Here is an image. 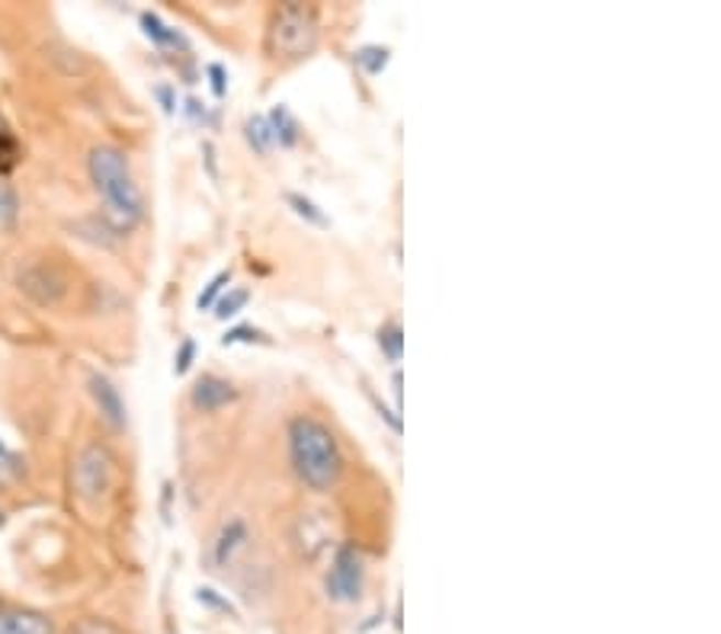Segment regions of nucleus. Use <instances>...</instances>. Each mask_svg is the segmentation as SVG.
I'll list each match as a JSON object with an SVG mask.
<instances>
[{
	"mask_svg": "<svg viewBox=\"0 0 721 634\" xmlns=\"http://www.w3.org/2000/svg\"><path fill=\"white\" fill-rule=\"evenodd\" d=\"M90 180L103 199V224L113 231L115 237L135 231L138 222L145 219V196L132 177L129 157L113 145H100L90 151Z\"/></svg>",
	"mask_w": 721,
	"mask_h": 634,
	"instance_id": "obj_1",
	"label": "nucleus"
},
{
	"mask_svg": "<svg viewBox=\"0 0 721 634\" xmlns=\"http://www.w3.org/2000/svg\"><path fill=\"white\" fill-rule=\"evenodd\" d=\"M289 455L299 481L311 490H331L343 471L337 436L314 416H296L289 423Z\"/></svg>",
	"mask_w": 721,
	"mask_h": 634,
	"instance_id": "obj_2",
	"label": "nucleus"
},
{
	"mask_svg": "<svg viewBox=\"0 0 721 634\" xmlns=\"http://www.w3.org/2000/svg\"><path fill=\"white\" fill-rule=\"evenodd\" d=\"M266 45L276 58L302 62L318 45V20L314 10L304 3H282L266 30Z\"/></svg>",
	"mask_w": 721,
	"mask_h": 634,
	"instance_id": "obj_3",
	"label": "nucleus"
},
{
	"mask_svg": "<svg viewBox=\"0 0 721 634\" xmlns=\"http://www.w3.org/2000/svg\"><path fill=\"white\" fill-rule=\"evenodd\" d=\"M71 478H75L77 497H84V500H90V503L100 500V497H107L115 478L113 452L107 446H100V443L84 446L77 452L75 475H71Z\"/></svg>",
	"mask_w": 721,
	"mask_h": 634,
	"instance_id": "obj_4",
	"label": "nucleus"
},
{
	"mask_svg": "<svg viewBox=\"0 0 721 634\" xmlns=\"http://www.w3.org/2000/svg\"><path fill=\"white\" fill-rule=\"evenodd\" d=\"M363 577H366L363 555L353 545H343L328 574V597L337 602H356L363 597Z\"/></svg>",
	"mask_w": 721,
	"mask_h": 634,
	"instance_id": "obj_5",
	"label": "nucleus"
},
{
	"mask_svg": "<svg viewBox=\"0 0 721 634\" xmlns=\"http://www.w3.org/2000/svg\"><path fill=\"white\" fill-rule=\"evenodd\" d=\"M234 398H237L234 385L225 381V378H219V375H202V378L192 385V408L202 413L222 411Z\"/></svg>",
	"mask_w": 721,
	"mask_h": 634,
	"instance_id": "obj_6",
	"label": "nucleus"
},
{
	"mask_svg": "<svg viewBox=\"0 0 721 634\" xmlns=\"http://www.w3.org/2000/svg\"><path fill=\"white\" fill-rule=\"evenodd\" d=\"M90 398H93L100 416H103L113 430H122V426H125V401H122L119 388H115L107 375H90Z\"/></svg>",
	"mask_w": 721,
	"mask_h": 634,
	"instance_id": "obj_7",
	"label": "nucleus"
},
{
	"mask_svg": "<svg viewBox=\"0 0 721 634\" xmlns=\"http://www.w3.org/2000/svg\"><path fill=\"white\" fill-rule=\"evenodd\" d=\"M0 634H55L52 619L30 609H0Z\"/></svg>",
	"mask_w": 721,
	"mask_h": 634,
	"instance_id": "obj_8",
	"label": "nucleus"
},
{
	"mask_svg": "<svg viewBox=\"0 0 721 634\" xmlns=\"http://www.w3.org/2000/svg\"><path fill=\"white\" fill-rule=\"evenodd\" d=\"M244 542H247V525L241 520H231V523L222 525L219 535H215V545H212V564L215 567L231 564V558L244 548Z\"/></svg>",
	"mask_w": 721,
	"mask_h": 634,
	"instance_id": "obj_9",
	"label": "nucleus"
},
{
	"mask_svg": "<svg viewBox=\"0 0 721 634\" xmlns=\"http://www.w3.org/2000/svg\"><path fill=\"white\" fill-rule=\"evenodd\" d=\"M266 122H269V129H273L276 145H282V148H292V145L299 142V135H302L296 115L286 110V107H273V112L266 115Z\"/></svg>",
	"mask_w": 721,
	"mask_h": 634,
	"instance_id": "obj_10",
	"label": "nucleus"
},
{
	"mask_svg": "<svg viewBox=\"0 0 721 634\" xmlns=\"http://www.w3.org/2000/svg\"><path fill=\"white\" fill-rule=\"evenodd\" d=\"M142 30H145V36L152 38L154 45H160V48H184V45H187L184 36H180L177 30H170L157 13H142Z\"/></svg>",
	"mask_w": 721,
	"mask_h": 634,
	"instance_id": "obj_11",
	"label": "nucleus"
},
{
	"mask_svg": "<svg viewBox=\"0 0 721 634\" xmlns=\"http://www.w3.org/2000/svg\"><path fill=\"white\" fill-rule=\"evenodd\" d=\"M244 138H247V145L257 151V154H269L273 145H276V138H273V129H269L266 115H251V119L244 122Z\"/></svg>",
	"mask_w": 721,
	"mask_h": 634,
	"instance_id": "obj_12",
	"label": "nucleus"
},
{
	"mask_svg": "<svg viewBox=\"0 0 721 634\" xmlns=\"http://www.w3.org/2000/svg\"><path fill=\"white\" fill-rule=\"evenodd\" d=\"M353 62H356L366 75L376 77L388 68V62H391V48H385V45H363V48L353 52Z\"/></svg>",
	"mask_w": 721,
	"mask_h": 634,
	"instance_id": "obj_13",
	"label": "nucleus"
},
{
	"mask_svg": "<svg viewBox=\"0 0 721 634\" xmlns=\"http://www.w3.org/2000/svg\"><path fill=\"white\" fill-rule=\"evenodd\" d=\"M379 346H381V353H385V359H388V363H401V356H404V331H401V324H398V321H388V324H381Z\"/></svg>",
	"mask_w": 721,
	"mask_h": 634,
	"instance_id": "obj_14",
	"label": "nucleus"
},
{
	"mask_svg": "<svg viewBox=\"0 0 721 634\" xmlns=\"http://www.w3.org/2000/svg\"><path fill=\"white\" fill-rule=\"evenodd\" d=\"M286 202L292 205V212L299 215V219H304L308 224H314V227H328L331 224V219L308 199V196H302V192H286Z\"/></svg>",
	"mask_w": 721,
	"mask_h": 634,
	"instance_id": "obj_15",
	"label": "nucleus"
},
{
	"mask_svg": "<svg viewBox=\"0 0 721 634\" xmlns=\"http://www.w3.org/2000/svg\"><path fill=\"white\" fill-rule=\"evenodd\" d=\"M247 301H251V292H247V289H229L222 299L212 304V308H215V318H219V321H229V318L241 314V311L247 308Z\"/></svg>",
	"mask_w": 721,
	"mask_h": 634,
	"instance_id": "obj_16",
	"label": "nucleus"
},
{
	"mask_svg": "<svg viewBox=\"0 0 721 634\" xmlns=\"http://www.w3.org/2000/svg\"><path fill=\"white\" fill-rule=\"evenodd\" d=\"M16 219H20V199H16L13 189L0 183V234L10 231L16 224Z\"/></svg>",
	"mask_w": 721,
	"mask_h": 634,
	"instance_id": "obj_17",
	"label": "nucleus"
},
{
	"mask_svg": "<svg viewBox=\"0 0 721 634\" xmlns=\"http://www.w3.org/2000/svg\"><path fill=\"white\" fill-rule=\"evenodd\" d=\"M222 343L225 346H234V343H269V336L260 327H254V324H237V327H231L229 334L222 336Z\"/></svg>",
	"mask_w": 721,
	"mask_h": 634,
	"instance_id": "obj_18",
	"label": "nucleus"
},
{
	"mask_svg": "<svg viewBox=\"0 0 721 634\" xmlns=\"http://www.w3.org/2000/svg\"><path fill=\"white\" fill-rule=\"evenodd\" d=\"M229 282H231V269H225V272H219V276H215V279H212V282L206 286V292L199 296V301H196V304H199V311H206V308H212L215 301L222 299V289H225Z\"/></svg>",
	"mask_w": 721,
	"mask_h": 634,
	"instance_id": "obj_19",
	"label": "nucleus"
},
{
	"mask_svg": "<svg viewBox=\"0 0 721 634\" xmlns=\"http://www.w3.org/2000/svg\"><path fill=\"white\" fill-rule=\"evenodd\" d=\"M16 160H20V145L10 135H0V174L13 170Z\"/></svg>",
	"mask_w": 721,
	"mask_h": 634,
	"instance_id": "obj_20",
	"label": "nucleus"
},
{
	"mask_svg": "<svg viewBox=\"0 0 721 634\" xmlns=\"http://www.w3.org/2000/svg\"><path fill=\"white\" fill-rule=\"evenodd\" d=\"M192 359H196V343H192V340H184V343H180V349H177V363H174V372H177V375L190 372Z\"/></svg>",
	"mask_w": 721,
	"mask_h": 634,
	"instance_id": "obj_21",
	"label": "nucleus"
},
{
	"mask_svg": "<svg viewBox=\"0 0 721 634\" xmlns=\"http://www.w3.org/2000/svg\"><path fill=\"white\" fill-rule=\"evenodd\" d=\"M16 471V455L0 443V481H7Z\"/></svg>",
	"mask_w": 721,
	"mask_h": 634,
	"instance_id": "obj_22",
	"label": "nucleus"
},
{
	"mask_svg": "<svg viewBox=\"0 0 721 634\" xmlns=\"http://www.w3.org/2000/svg\"><path fill=\"white\" fill-rule=\"evenodd\" d=\"M209 77H212V90H215V97H225V71H222V65H212L209 68Z\"/></svg>",
	"mask_w": 721,
	"mask_h": 634,
	"instance_id": "obj_23",
	"label": "nucleus"
},
{
	"mask_svg": "<svg viewBox=\"0 0 721 634\" xmlns=\"http://www.w3.org/2000/svg\"><path fill=\"white\" fill-rule=\"evenodd\" d=\"M395 401L401 404V372H395Z\"/></svg>",
	"mask_w": 721,
	"mask_h": 634,
	"instance_id": "obj_24",
	"label": "nucleus"
},
{
	"mask_svg": "<svg viewBox=\"0 0 721 634\" xmlns=\"http://www.w3.org/2000/svg\"><path fill=\"white\" fill-rule=\"evenodd\" d=\"M0 523H3V513H0Z\"/></svg>",
	"mask_w": 721,
	"mask_h": 634,
	"instance_id": "obj_25",
	"label": "nucleus"
}]
</instances>
